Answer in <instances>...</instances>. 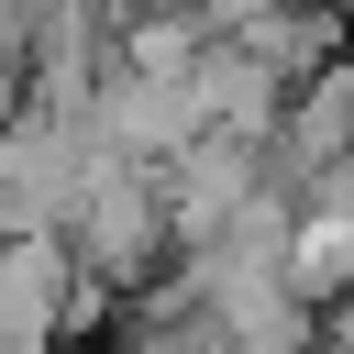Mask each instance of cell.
<instances>
[{"label": "cell", "instance_id": "6da1fadb", "mask_svg": "<svg viewBox=\"0 0 354 354\" xmlns=\"http://www.w3.org/2000/svg\"><path fill=\"white\" fill-rule=\"evenodd\" d=\"M66 243H77V266L88 277H111V288H144L166 254H177V210H166V166H144V155H122L88 199H77V221H66Z\"/></svg>", "mask_w": 354, "mask_h": 354}, {"label": "cell", "instance_id": "7a4b0ae2", "mask_svg": "<svg viewBox=\"0 0 354 354\" xmlns=\"http://www.w3.org/2000/svg\"><path fill=\"white\" fill-rule=\"evenodd\" d=\"M254 188H266V144H254V133L199 122V133L166 155V210H177V243H210V232H221Z\"/></svg>", "mask_w": 354, "mask_h": 354}, {"label": "cell", "instance_id": "3957f363", "mask_svg": "<svg viewBox=\"0 0 354 354\" xmlns=\"http://www.w3.org/2000/svg\"><path fill=\"white\" fill-rule=\"evenodd\" d=\"M343 144H354V44H343V55H321L310 77H288L277 133H266V177H277V188H310Z\"/></svg>", "mask_w": 354, "mask_h": 354}, {"label": "cell", "instance_id": "277c9868", "mask_svg": "<svg viewBox=\"0 0 354 354\" xmlns=\"http://www.w3.org/2000/svg\"><path fill=\"white\" fill-rule=\"evenodd\" d=\"M88 133H100L111 155L166 166V155L199 133V88H188V77H155V66H100V88H88Z\"/></svg>", "mask_w": 354, "mask_h": 354}, {"label": "cell", "instance_id": "5b68a950", "mask_svg": "<svg viewBox=\"0 0 354 354\" xmlns=\"http://www.w3.org/2000/svg\"><path fill=\"white\" fill-rule=\"evenodd\" d=\"M66 288H77V243L66 232H0V354H33L66 332Z\"/></svg>", "mask_w": 354, "mask_h": 354}, {"label": "cell", "instance_id": "8992f818", "mask_svg": "<svg viewBox=\"0 0 354 354\" xmlns=\"http://www.w3.org/2000/svg\"><path fill=\"white\" fill-rule=\"evenodd\" d=\"M199 288H210V321H221V343H243V354L321 343V310L288 288V266H221V277H199Z\"/></svg>", "mask_w": 354, "mask_h": 354}, {"label": "cell", "instance_id": "52a82bcc", "mask_svg": "<svg viewBox=\"0 0 354 354\" xmlns=\"http://www.w3.org/2000/svg\"><path fill=\"white\" fill-rule=\"evenodd\" d=\"M188 88H199V122H221V133H277V100H288V77L243 44V33H210L199 44V66H188Z\"/></svg>", "mask_w": 354, "mask_h": 354}, {"label": "cell", "instance_id": "ba28073f", "mask_svg": "<svg viewBox=\"0 0 354 354\" xmlns=\"http://www.w3.org/2000/svg\"><path fill=\"white\" fill-rule=\"evenodd\" d=\"M288 288H299L310 310L354 299V210H321V199H299V221H288Z\"/></svg>", "mask_w": 354, "mask_h": 354}, {"label": "cell", "instance_id": "9c48e42d", "mask_svg": "<svg viewBox=\"0 0 354 354\" xmlns=\"http://www.w3.org/2000/svg\"><path fill=\"white\" fill-rule=\"evenodd\" d=\"M332 11H343V22H354V0H332Z\"/></svg>", "mask_w": 354, "mask_h": 354}]
</instances>
